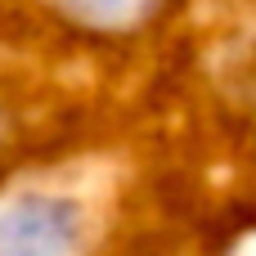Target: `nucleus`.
<instances>
[{
    "label": "nucleus",
    "instance_id": "obj_2",
    "mask_svg": "<svg viewBox=\"0 0 256 256\" xmlns=\"http://www.w3.org/2000/svg\"><path fill=\"white\" fill-rule=\"evenodd\" d=\"M81 18H90V22H104V27H122V22H130L135 14H144L153 0H68Z\"/></svg>",
    "mask_w": 256,
    "mask_h": 256
},
{
    "label": "nucleus",
    "instance_id": "obj_1",
    "mask_svg": "<svg viewBox=\"0 0 256 256\" xmlns=\"http://www.w3.org/2000/svg\"><path fill=\"white\" fill-rule=\"evenodd\" d=\"M81 207L54 194H22L0 202V256H76Z\"/></svg>",
    "mask_w": 256,
    "mask_h": 256
}]
</instances>
